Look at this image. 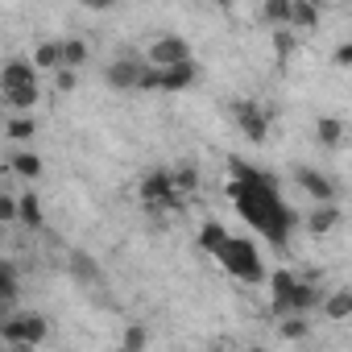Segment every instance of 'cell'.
Segmentation results:
<instances>
[{"mask_svg": "<svg viewBox=\"0 0 352 352\" xmlns=\"http://www.w3.org/2000/svg\"><path fill=\"white\" fill-rule=\"evenodd\" d=\"M0 108H5V104H0Z\"/></svg>", "mask_w": 352, "mask_h": 352, "instance_id": "35", "label": "cell"}, {"mask_svg": "<svg viewBox=\"0 0 352 352\" xmlns=\"http://www.w3.org/2000/svg\"><path fill=\"white\" fill-rule=\"evenodd\" d=\"M294 46H298V38L290 30H274V58H278V67H286V58L294 54Z\"/></svg>", "mask_w": 352, "mask_h": 352, "instance_id": "28", "label": "cell"}, {"mask_svg": "<svg viewBox=\"0 0 352 352\" xmlns=\"http://www.w3.org/2000/svg\"><path fill=\"white\" fill-rule=\"evenodd\" d=\"M149 348V327L145 323H129L120 331V352H145Z\"/></svg>", "mask_w": 352, "mask_h": 352, "instance_id": "22", "label": "cell"}, {"mask_svg": "<svg viewBox=\"0 0 352 352\" xmlns=\"http://www.w3.org/2000/svg\"><path fill=\"white\" fill-rule=\"evenodd\" d=\"M261 21L270 30H290V0H265V5H261Z\"/></svg>", "mask_w": 352, "mask_h": 352, "instance_id": "18", "label": "cell"}, {"mask_svg": "<svg viewBox=\"0 0 352 352\" xmlns=\"http://www.w3.org/2000/svg\"><path fill=\"white\" fill-rule=\"evenodd\" d=\"M91 58V46L83 38H63V71H75Z\"/></svg>", "mask_w": 352, "mask_h": 352, "instance_id": "19", "label": "cell"}, {"mask_svg": "<svg viewBox=\"0 0 352 352\" xmlns=\"http://www.w3.org/2000/svg\"><path fill=\"white\" fill-rule=\"evenodd\" d=\"M319 311L331 319V323H344L348 315H352V290L348 286H340V290H331V294H323V302H319Z\"/></svg>", "mask_w": 352, "mask_h": 352, "instance_id": "12", "label": "cell"}, {"mask_svg": "<svg viewBox=\"0 0 352 352\" xmlns=\"http://www.w3.org/2000/svg\"><path fill=\"white\" fill-rule=\"evenodd\" d=\"M17 224L42 228V204H38V195H21V199H17Z\"/></svg>", "mask_w": 352, "mask_h": 352, "instance_id": "23", "label": "cell"}, {"mask_svg": "<svg viewBox=\"0 0 352 352\" xmlns=\"http://www.w3.org/2000/svg\"><path fill=\"white\" fill-rule=\"evenodd\" d=\"M212 352H220V348H212Z\"/></svg>", "mask_w": 352, "mask_h": 352, "instance_id": "34", "label": "cell"}, {"mask_svg": "<svg viewBox=\"0 0 352 352\" xmlns=\"http://www.w3.org/2000/svg\"><path fill=\"white\" fill-rule=\"evenodd\" d=\"M170 187H174V195H191L195 187H199V170L195 166H179V170H170Z\"/></svg>", "mask_w": 352, "mask_h": 352, "instance_id": "21", "label": "cell"}, {"mask_svg": "<svg viewBox=\"0 0 352 352\" xmlns=\"http://www.w3.org/2000/svg\"><path fill=\"white\" fill-rule=\"evenodd\" d=\"M183 63H195V54H191V42L179 34L153 38V46L145 54V67H153V71H170V67H183Z\"/></svg>", "mask_w": 352, "mask_h": 352, "instance_id": "5", "label": "cell"}, {"mask_svg": "<svg viewBox=\"0 0 352 352\" xmlns=\"http://www.w3.org/2000/svg\"><path fill=\"white\" fill-rule=\"evenodd\" d=\"M46 336H50V323L38 311H13L9 319H0V340L13 352H34Z\"/></svg>", "mask_w": 352, "mask_h": 352, "instance_id": "4", "label": "cell"}, {"mask_svg": "<svg viewBox=\"0 0 352 352\" xmlns=\"http://www.w3.org/2000/svg\"><path fill=\"white\" fill-rule=\"evenodd\" d=\"M141 58H116L112 67H104V83L112 91H137V75H141Z\"/></svg>", "mask_w": 352, "mask_h": 352, "instance_id": "10", "label": "cell"}, {"mask_svg": "<svg viewBox=\"0 0 352 352\" xmlns=\"http://www.w3.org/2000/svg\"><path fill=\"white\" fill-rule=\"evenodd\" d=\"M137 91H162V71L141 67V75H137Z\"/></svg>", "mask_w": 352, "mask_h": 352, "instance_id": "29", "label": "cell"}, {"mask_svg": "<svg viewBox=\"0 0 352 352\" xmlns=\"http://www.w3.org/2000/svg\"><path fill=\"white\" fill-rule=\"evenodd\" d=\"M228 241V228L220 224V220H204V228H199V249L208 253V257H216V249Z\"/></svg>", "mask_w": 352, "mask_h": 352, "instance_id": "20", "label": "cell"}, {"mask_svg": "<svg viewBox=\"0 0 352 352\" xmlns=\"http://www.w3.org/2000/svg\"><path fill=\"white\" fill-rule=\"evenodd\" d=\"M9 166H13V174H21V179H38V174H42V157H38V153H30V149L13 153V157H9Z\"/></svg>", "mask_w": 352, "mask_h": 352, "instance_id": "24", "label": "cell"}, {"mask_svg": "<svg viewBox=\"0 0 352 352\" xmlns=\"http://www.w3.org/2000/svg\"><path fill=\"white\" fill-rule=\"evenodd\" d=\"M315 25H319V9L311 5V0H290V34L315 30Z\"/></svg>", "mask_w": 352, "mask_h": 352, "instance_id": "17", "label": "cell"}, {"mask_svg": "<svg viewBox=\"0 0 352 352\" xmlns=\"http://www.w3.org/2000/svg\"><path fill=\"white\" fill-rule=\"evenodd\" d=\"M71 274H75L79 282H100V265H96V257H87V253H71Z\"/></svg>", "mask_w": 352, "mask_h": 352, "instance_id": "26", "label": "cell"}, {"mask_svg": "<svg viewBox=\"0 0 352 352\" xmlns=\"http://www.w3.org/2000/svg\"><path fill=\"white\" fill-rule=\"evenodd\" d=\"M352 63V42H344L340 50H336V67H348Z\"/></svg>", "mask_w": 352, "mask_h": 352, "instance_id": "32", "label": "cell"}, {"mask_svg": "<svg viewBox=\"0 0 352 352\" xmlns=\"http://www.w3.org/2000/svg\"><path fill=\"white\" fill-rule=\"evenodd\" d=\"M336 224H340V208H336V204H323V208H315V212L307 216V232H311V236H327Z\"/></svg>", "mask_w": 352, "mask_h": 352, "instance_id": "15", "label": "cell"}, {"mask_svg": "<svg viewBox=\"0 0 352 352\" xmlns=\"http://www.w3.org/2000/svg\"><path fill=\"white\" fill-rule=\"evenodd\" d=\"M307 331H311V323H307L302 315H286V319H278V336H282V340H307Z\"/></svg>", "mask_w": 352, "mask_h": 352, "instance_id": "27", "label": "cell"}, {"mask_svg": "<svg viewBox=\"0 0 352 352\" xmlns=\"http://www.w3.org/2000/svg\"><path fill=\"white\" fill-rule=\"evenodd\" d=\"M294 183L315 199V208L336 204V195H340V191H336V183L327 179V174H323V170H311V166H298V170H294Z\"/></svg>", "mask_w": 352, "mask_h": 352, "instance_id": "8", "label": "cell"}, {"mask_svg": "<svg viewBox=\"0 0 352 352\" xmlns=\"http://www.w3.org/2000/svg\"><path fill=\"white\" fill-rule=\"evenodd\" d=\"M34 133H38V120L34 116H9L5 120V137L9 141H30Z\"/></svg>", "mask_w": 352, "mask_h": 352, "instance_id": "25", "label": "cell"}, {"mask_svg": "<svg viewBox=\"0 0 352 352\" xmlns=\"http://www.w3.org/2000/svg\"><path fill=\"white\" fill-rule=\"evenodd\" d=\"M216 261H220V270H224L228 278H236V282H245V286L265 282V261H261V249H257L253 236L228 232V241L216 249Z\"/></svg>", "mask_w": 352, "mask_h": 352, "instance_id": "3", "label": "cell"}, {"mask_svg": "<svg viewBox=\"0 0 352 352\" xmlns=\"http://www.w3.org/2000/svg\"><path fill=\"white\" fill-rule=\"evenodd\" d=\"M141 204L145 208H183V199L170 187V170H153L141 179Z\"/></svg>", "mask_w": 352, "mask_h": 352, "instance_id": "7", "label": "cell"}, {"mask_svg": "<svg viewBox=\"0 0 352 352\" xmlns=\"http://www.w3.org/2000/svg\"><path fill=\"white\" fill-rule=\"evenodd\" d=\"M195 79H199V67H195V63L170 67V71H162V91H187Z\"/></svg>", "mask_w": 352, "mask_h": 352, "instance_id": "13", "label": "cell"}, {"mask_svg": "<svg viewBox=\"0 0 352 352\" xmlns=\"http://www.w3.org/2000/svg\"><path fill=\"white\" fill-rule=\"evenodd\" d=\"M63 71V42L58 38H46V42H38V50H34V71Z\"/></svg>", "mask_w": 352, "mask_h": 352, "instance_id": "14", "label": "cell"}, {"mask_svg": "<svg viewBox=\"0 0 352 352\" xmlns=\"http://www.w3.org/2000/svg\"><path fill=\"white\" fill-rule=\"evenodd\" d=\"M42 87H38V71L25 58H9L0 67V104L13 108V116H30V108L38 104Z\"/></svg>", "mask_w": 352, "mask_h": 352, "instance_id": "2", "label": "cell"}, {"mask_svg": "<svg viewBox=\"0 0 352 352\" xmlns=\"http://www.w3.org/2000/svg\"><path fill=\"white\" fill-rule=\"evenodd\" d=\"M270 290H274V298H270V315H274V319L294 315V290H298V278L286 274V270H278V274L270 278Z\"/></svg>", "mask_w": 352, "mask_h": 352, "instance_id": "9", "label": "cell"}, {"mask_svg": "<svg viewBox=\"0 0 352 352\" xmlns=\"http://www.w3.org/2000/svg\"><path fill=\"white\" fill-rule=\"evenodd\" d=\"M228 166H232L228 199H232L236 216H241L253 232H261L270 245H286V241H290V232L298 228V212L282 199L278 183L270 179V174H261V170L245 166L241 157H232Z\"/></svg>", "mask_w": 352, "mask_h": 352, "instance_id": "1", "label": "cell"}, {"mask_svg": "<svg viewBox=\"0 0 352 352\" xmlns=\"http://www.w3.org/2000/svg\"><path fill=\"white\" fill-rule=\"evenodd\" d=\"M17 294H21V274H17V265L13 261H5L0 257V319H9L17 307Z\"/></svg>", "mask_w": 352, "mask_h": 352, "instance_id": "11", "label": "cell"}, {"mask_svg": "<svg viewBox=\"0 0 352 352\" xmlns=\"http://www.w3.org/2000/svg\"><path fill=\"white\" fill-rule=\"evenodd\" d=\"M232 120H236V129L249 137V141H265L270 137V112L257 104V100H232Z\"/></svg>", "mask_w": 352, "mask_h": 352, "instance_id": "6", "label": "cell"}, {"mask_svg": "<svg viewBox=\"0 0 352 352\" xmlns=\"http://www.w3.org/2000/svg\"><path fill=\"white\" fill-rule=\"evenodd\" d=\"M0 224H17V199L0 195Z\"/></svg>", "mask_w": 352, "mask_h": 352, "instance_id": "30", "label": "cell"}, {"mask_svg": "<svg viewBox=\"0 0 352 352\" xmlns=\"http://www.w3.org/2000/svg\"><path fill=\"white\" fill-rule=\"evenodd\" d=\"M249 352H270V348H249Z\"/></svg>", "mask_w": 352, "mask_h": 352, "instance_id": "33", "label": "cell"}, {"mask_svg": "<svg viewBox=\"0 0 352 352\" xmlns=\"http://www.w3.org/2000/svg\"><path fill=\"white\" fill-rule=\"evenodd\" d=\"M344 133H348V124H344L340 116H319V124H315V137H319V145H327V149L344 145Z\"/></svg>", "mask_w": 352, "mask_h": 352, "instance_id": "16", "label": "cell"}, {"mask_svg": "<svg viewBox=\"0 0 352 352\" xmlns=\"http://www.w3.org/2000/svg\"><path fill=\"white\" fill-rule=\"evenodd\" d=\"M54 87H58V91H71V87H75V71H58V75H54Z\"/></svg>", "mask_w": 352, "mask_h": 352, "instance_id": "31", "label": "cell"}]
</instances>
